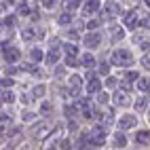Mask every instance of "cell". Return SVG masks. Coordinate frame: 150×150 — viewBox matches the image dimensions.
<instances>
[{"mask_svg":"<svg viewBox=\"0 0 150 150\" xmlns=\"http://www.w3.org/2000/svg\"><path fill=\"white\" fill-rule=\"evenodd\" d=\"M131 62H133V57H131V53L129 51H114L112 53V64H116V66H131Z\"/></svg>","mask_w":150,"mask_h":150,"instance_id":"cell-1","label":"cell"},{"mask_svg":"<svg viewBox=\"0 0 150 150\" xmlns=\"http://www.w3.org/2000/svg\"><path fill=\"white\" fill-rule=\"evenodd\" d=\"M2 55H4V62H8V64H15L19 59V51L13 47H8L6 42H2Z\"/></svg>","mask_w":150,"mask_h":150,"instance_id":"cell-2","label":"cell"},{"mask_svg":"<svg viewBox=\"0 0 150 150\" xmlns=\"http://www.w3.org/2000/svg\"><path fill=\"white\" fill-rule=\"evenodd\" d=\"M104 8H106V11H104V17H106V19H110V17H114V15L121 13V8H118L116 2H106Z\"/></svg>","mask_w":150,"mask_h":150,"instance_id":"cell-3","label":"cell"},{"mask_svg":"<svg viewBox=\"0 0 150 150\" xmlns=\"http://www.w3.org/2000/svg\"><path fill=\"white\" fill-rule=\"evenodd\" d=\"M99 40H102V38H99V34L91 32V34L85 38V45H87L89 49H95V47H99Z\"/></svg>","mask_w":150,"mask_h":150,"instance_id":"cell-4","label":"cell"},{"mask_svg":"<svg viewBox=\"0 0 150 150\" xmlns=\"http://www.w3.org/2000/svg\"><path fill=\"white\" fill-rule=\"evenodd\" d=\"M99 89H102V83H99L97 78L91 76V78H89V85H87V91H89V93H97Z\"/></svg>","mask_w":150,"mask_h":150,"instance_id":"cell-5","label":"cell"},{"mask_svg":"<svg viewBox=\"0 0 150 150\" xmlns=\"http://www.w3.org/2000/svg\"><path fill=\"white\" fill-rule=\"evenodd\" d=\"M118 125H121V129H131L135 127V116H123Z\"/></svg>","mask_w":150,"mask_h":150,"instance_id":"cell-6","label":"cell"},{"mask_svg":"<svg viewBox=\"0 0 150 150\" xmlns=\"http://www.w3.org/2000/svg\"><path fill=\"white\" fill-rule=\"evenodd\" d=\"M135 21H137V13H135V11H131V13L125 15V25H127V28H133Z\"/></svg>","mask_w":150,"mask_h":150,"instance_id":"cell-7","label":"cell"},{"mask_svg":"<svg viewBox=\"0 0 150 150\" xmlns=\"http://www.w3.org/2000/svg\"><path fill=\"white\" fill-rule=\"evenodd\" d=\"M97 8H99V2H97V0H89V2L85 4V13H87V15H91V13L97 11Z\"/></svg>","mask_w":150,"mask_h":150,"instance_id":"cell-8","label":"cell"},{"mask_svg":"<svg viewBox=\"0 0 150 150\" xmlns=\"http://www.w3.org/2000/svg\"><path fill=\"white\" fill-rule=\"evenodd\" d=\"M34 36H38L36 30H32V28H23L21 30V38H23V40H32Z\"/></svg>","mask_w":150,"mask_h":150,"instance_id":"cell-9","label":"cell"},{"mask_svg":"<svg viewBox=\"0 0 150 150\" xmlns=\"http://www.w3.org/2000/svg\"><path fill=\"white\" fill-rule=\"evenodd\" d=\"M34 133H36L38 137H45V135L49 133V125H47V123H40V125L34 129Z\"/></svg>","mask_w":150,"mask_h":150,"instance_id":"cell-10","label":"cell"},{"mask_svg":"<svg viewBox=\"0 0 150 150\" xmlns=\"http://www.w3.org/2000/svg\"><path fill=\"white\" fill-rule=\"evenodd\" d=\"M34 6H36V2H34V0H28L25 4H21V6H19V13H21V15H28V13H30V8H34Z\"/></svg>","mask_w":150,"mask_h":150,"instance_id":"cell-11","label":"cell"},{"mask_svg":"<svg viewBox=\"0 0 150 150\" xmlns=\"http://www.w3.org/2000/svg\"><path fill=\"white\" fill-rule=\"evenodd\" d=\"M81 64H83L85 68H93V66H95V59H93V55H89V53H87V55H83Z\"/></svg>","mask_w":150,"mask_h":150,"instance_id":"cell-12","label":"cell"},{"mask_svg":"<svg viewBox=\"0 0 150 150\" xmlns=\"http://www.w3.org/2000/svg\"><path fill=\"white\" fill-rule=\"evenodd\" d=\"M135 142H137V144H148V142H150V133H146V131L137 133V135H135Z\"/></svg>","mask_w":150,"mask_h":150,"instance_id":"cell-13","label":"cell"},{"mask_svg":"<svg viewBox=\"0 0 150 150\" xmlns=\"http://www.w3.org/2000/svg\"><path fill=\"white\" fill-rule=\"evenodd\" d=\"M57 49H51V53L47 55V64H57Z\"/></svg>","mask_w":150,"mask_h":150,"instance_id":"cell-14","label":"cell"},{"mask_svg":"<svg viewBox=\"0 0 150 150\" xmlns=\"http://www.w3.org/2000/svg\"><path fill=\"white\" fill-rule=\"evenodd\" d=\"M114 102H116L118 106H127V104H129V99H127V95H125V93H118V95L114 97Z\"/></svg>","mask_w":150,"mask_h":150,"instance_id":"cell-15","label":"cell"},{"mask_svg":"<svg viewBox=\"0 0 150 150\" xmlns=\"http://www.w3.org/2000/svg\"><path fill=\"white\" fill-rule=\"evenodd\" d=\"M114 144H116V148H123V146L127 144L125 135H123V133H116V137H114Z\"/></svg>","mask_w":150,"mask_h":150,"instance_id":"cell-16","label":"cell"},{"mask_svg":"<svg viewBox=\"0 0 150 150\" xmlns=\"http://www.w3.org/2000/svg\"><path fill=\"white\" fill-rule=\"evenodd\" d=\"M137 89L148 91V89H150V81H148V78H139V81H137Z\"/></svg>","mask_w":150,"mask_h":150,"instance_id":"cell-17","label":"cell"},{"mask_svg":"<svg viewBox=\"0 0 150 150\" xmlns=\"http://www.w3.org/2000/svg\"><path fill=\"white\" fill-rule=\"evenodd\" d=\"M2 102H6V104H11V102H15V95H13L11 91H4V93H2Z\"/></svg>","mask_w":150,"mask_h":150,"instance_id":"cell-18","label":"cell"},{"mask_svg":"<svg viewBox=\"0 0 150 150\" xmlns=\"http://www.w3.org/2000/svg\"><path fill=\"white\" fill-rule=\"evenodd\" d=\"M112 121H114V114H112V110H106V114H104V123H106V125H110Z\"/></svg>","mask_w":150,"mask_h":150,"instance_id":"cell-19","label":"cell"},{"mask_svg":"<svg viewBox=\"0 0 150 150\" xmlns=\"http://www.w3.org/2000/svg\"><path fill=\"white\" fill-rule=\"evenodd\" d=\"M32 59H34V62H40V59H42L40 49H32Z\"/></svg>","mask_w":150,"mask_h":150,"instance_id":"cell-20","label":"cell"},{"mask_svg":"<svg viewBox=\"0 0 150 150\" xmlns=\"http://www.w3.org/2000/svg\"><path fill=\"white\" fill-rule=\"evenodd\" d=\"M70 85H72V87H81V76L74 74L72 78H70Z\"/></svg>","mask_w":150,"mask_h":150,"instance_id":"cell-21","label":"cell"},{"mask_svg":"<svg viewBox=\"0 0 150 150\" xmlns=\"http://www.w3.org/2000/svg\"><path fill=\"white\" fill-rule=\"evenodd\" d=\"M70 21H72V15L70 13H64L62 17H59V23H70Z\"/></svg>","mask_w":150,"mask_h":150,"instance_id":"cell-22","label":"cell"},{"mask_svg":"<svg viewBox=\"0 0 150 150\" xmlns=\"http://www.w3.org/2000/svg\"><path fill=\"white\" fill-rule=\"evenodd\" d=\"M66 53H68V55H76L78 49H76L74 45H66Z\"/></svg>","mask_w":150,"mask_h":150,"instance_id":"cell-23","label":"cell"},{"mask_svg":"<svg viewBox=\"0 0 150 150\" xmlns=\"http://www.w3.org/2000/svg\"><path fill=\"white\" fill-rule=\"evenodd\" d=\"M78 4H81V0H68V11H72V8H76Z\"/></svg>","mask_w":150,"mask_h":150,"instance_id":"cell-24","label":"cell"},{"mask_svg":"<svg viewBox=\"0 0 150 150\" xmlns=\"http://www.w3.org/2000/svg\"><path fill=\"white\" fill-rule=\"evenodd\" d=\"M66 64H68L70 68H74V66H76L78 62H76V59H74V55H68V59H66Z\"/></svg>","mask_w":150,"mask_h":150,"instance_id":"cell-25","label":"cell"},{"mask_svg":"<svg viewBox=\"0 0 150 150\" xmlns=\"http://www.w3.org/2000/svg\"><path fill=\"white\" fill-rule=\"evenodd\" d=\"M144 106H146V99H144V97H139L137 102H135V108H137V110H142Z\"/></svg>","mask_w":150,"mask_h":150,"instance_id":"cell-26","label":"cell"},{"mask_svg":"<svg viewBox=\"0 0 150 150\" xmlns=\"http://www.w3.org/2000/svg\"><path fill=\"white\" fill-rule=\"evenodd\" d=\"M99 72H102V74H108V72H110V66H108V64H102V66H99Z\"/></svg>","mask_w":150,"mask_h":150,"instance_id":"cell-27","label":"cell"},{"mask_svg":"<svg viewBox=\"0 0 150 150\" xmlns=\"http://www.w3.org/2000/svg\"><path fill=\"white\" fill-rule=\"evenodd\" d=\"M49 110H51V104H42L40 112H42V114H49Z\"/></svg>","mask_w":150,"mask_h":150,"instance_id":"cell-28","label":"cell"},{"mask_svg":"<svg viewBox=\"0 0 150 150\" xmlns=\"http://www.w3.org/2000/svg\"><path fill=\"white\" fill-rule=\"evenodd\" d=\"M142 62H144V68H146V70H150V55H146Z\"/></svg>","mask_w":150,"mask_h":150,"instance_id":"cell-29","label":"cell"},{"mask_svg":"<svg viewBox=\"0 0 150 150\" xmlns=\"http://www.w3.org/2000/svg\"><path fill=\"white\" fill-rule=\"evenodd\" d=\"M42 93H45V87H36V89H34V95H38V97H40Z\"/></svg>","mask_w":150,"mask_h":150,"instance_id":"cell-30","label":"cell"},{"mask_svg":"<svg viewBox=\"0 0 150 150\" xmlns=\"http://www.w3.org/2000/svg\"><path fill=\"white\" fill-rule=\"evenodd\" d=\"M139 47H142V51H150V42H148V40H144Z\"/></svg>","mask_w":150,"mask_h":150,"instance_id":"cell-31","label":"cell"},{"mask_svg":"<svg viewBox=\"0 0 150 150\" xmlns=\"http://www.w3.org/2000/svg\"><path fill=\"white\" fill-rule=\"evenodd\" d=\"M15 23V17H6L4 19V25H13Z\"/></svg>","mask_w":150,"mask_h":150,"instance_id":"cell-32","label":"cell"},{"mask_svg":"<svg viewBox=\"0 0 150 150\" xmlns=\"http://www.w3.org/2000/svg\"><path fill=\"white\" fill-rule=\"evenodd\" d=\"M125 78H127V81H135V78H137V74H135V72H129Z\"/></svg>","mask_w":150,"mask_h":150,"instance_id":"cell-33","label":"cell"},{"mask_svg":"<svg viewBox=\"0 0 150 150\" xmlns=\"http://www.w3.org/2000/svg\"><path fill=\"white\" fill-rule=\"evenodd\" d=\"M11 85H13L11 78H2V87H11Z\"/></svg>","mask_w":150,"mask_h":150,"instance_id":"cell-34","label":"cell"},{"mask_svg":"<svg viewBox=\"0 0 150 150\" xmlns=\"http://www.w3.org/2000/svg\"><path fill=\"white\" fill-rule=\"evenodd\" d=\"M106 85H108L110 89H112V87H116V81H114V78H108V81H106Z\"/></svg>","mask_w":150,"mask_h":150,"instance_id":"cell-35","label":"cell"},{"mask_svg":"<svg viewBox=\"0 0 150 150\" xmlns=\"http://www.w3.org/2000/svg\"><path fill=\"white\" fill-rule=\"evenodd\" d=\"M40 2H42L45 6H53V4H55V0H40Z\"/></svg>","mask_w":150,"mask_h":150,"instance_id":"cell-36","label":"cell"},{"mask_svg":"<svg viewBox=\"0 0 150 150\" xmlns=\"http://www.w3.org/2000/svg\"><path fill=\"white\" fill-rule=\"evenodd\" d=\"M144 28H150V17H144V21H142Z\"/></svg>","mask_w":150,"mask_h":150,"instance_id":"cell-37","label":"cell"},{"mask_svg":"<svg viewBox=\"0 0 150 150\" xmlns=\"http://www.w3.org/2000/svg\"><path fill=\"white\" fill-rule=\"evenodd\" d=\"M97 102H99V104H106V102H108V95H99Z\"/></svg>","mask_w":150,"mask_h":150,"instance_id":"cell-38","label":"cell"},{"mask_svg":"<svg viewBox=\"0 0 150 150\" xmlns=\"http://www.w3.org/2000/svg\"><path fill=\"white\" fill-rule=\"evenodd\" d=\"M68 36H70V38L74 40V38H78V32H68Z\"/></svg>","mask_w":150,"mask_h":150,"instance_id":"cell-39","label":"cell"},{"mask_svg":"<svg viewBox=\"0 0 150 150\" xmlns=\"http://www.w3.org/2000/svg\"><path fill=\"white\" fill-rule=\"evenodd\" d=\"M146 4H148V6H150V0H146Z\"/></svg>","mask_w":150,"mask_h":150,"instance_id":"cell-40","label":"cell"}]
</instances>
